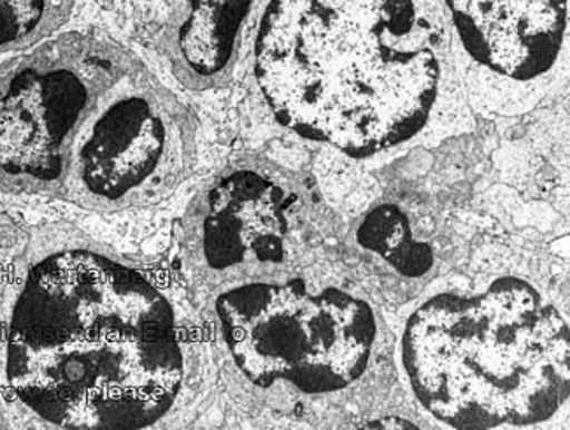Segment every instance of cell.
<instances>
[{
    "instance_id": "obj_5",
    "label": "cell",
    "mask_w": 570,
    "mask_h": 430,
    "mask_svg": "<svg viewBox=\"0 0 570 430\" xmlns=\"http://www.w3.org/2000/svg\"><path fill=\"white\" fill-rule=\"evenodd\" d=\"M343 224L307 174L273 158H230L195 192L178 225L179 257L195 295L327 276Z\"/></svg>"
},
{
    "instance_id": "obj_3",
    "label": "cell",
    "mask_w": 570,
    "mask_h": 430,
    "mask_svg": "<svg viewBox=\"0 0 570 430\" xmlns=\"http://www.w3.org/2000/svg\"><path fill=\"white\" fill-rule=\"evenodd\" d=\"M225 373L253 401L309 422H360L397 389L374 302L327 276L237 286L206 302Z\"/></svg>"
},
{
    "instance_id": "obj_13",
    "label": "cell",
    "mask_w": 570,
    "mask_h": 430,
    "mask_svg": "<svg viewBox=\"0 0 570 430\" xmlns=\"http://www.w3.org/2000/svg\"><path fill=\"white\" fill-rule=\"evenodd\" d=\"M0 427H4V417H2V410H0Z\"/></svg>"
},
{
    "instance_id": "obj_11",
    "label": "cell",
    "mask_w": 570,
    "mask_h": 430,
    "mask_svg": "<svg viewBox=\"0 0 570 430\" xmlns=\"http://www.w3.org/2000/svg\"><path fill=\"white\" fill-rule=\"evenodd\" d=\"M75 0H0V55L51 38L71 17Z\"/></svg>"
},
{
    "instance_id": "obj_7",
    "label": "cell",
    "mask_w": 570,
    "mask_h": 430,
    "mask_svg": "<svg viewBox=\"0 0 570 430\" xmlns=\"http://www.w3.org/2000/svg\"><path fill=\"white\" fill-rule=\"evenodd\" d=\"M197 139L195 113L137 60L100 102L60 201L97 213L155 206L190 176Z\"/></svg>"
},
{
    "instance_id": "obj_12",
    "label": "cell",
    "mask_w": 570,
    "mask_h": 430,
    "mask_svg": "<svg viewBox=\"0 0 570 430\" xmlns=\"http://www.w3.org/2000/svg\"><path fill=\"white\" fill-rule=\"evenodd\" d=\"M29 241V228L11 216L0 215V322L8 320L26 265Z\"/></svg>"
},
{
    "instance_id": "obj_8",
    "label": "cell",
    "mask_w": 570,
    "mask_h": 430,
    "mask_svg": "<svg viewBox=\"0 0 570 430\" xmlns=\"http://www.w3.org/2000/svg\"><path fill=\"white\" fill-rule=\"evenodd\" d=\"M472 111L527 115L567 62L569 0H438Z\"/></svg>"
},
{
    "instance_id": "obj_6",
    "label": "cell",
    "mask_w": 570,
    "mask_h": 430,
    "mask_svg": "<svg viewBox=\"0 0 570 430\" xmlns=\"http://www.w3.org/2000/svg\"><path fill=\"white\" fill-rule=\"evenodd\" d=\"M136 55L91 33L51 36L0 66V190L60 199L72 148Z\"/></svg>"
},
{
    "instance_id": "obj_2",
    "label": "cell",
    "mask_w": 570,
    "mask_h": 430,
    "mask_svg": "<svg viewBox=\"0 0 570 430\" xmlns=\"http://www.w3.org/2000/svg\"><path fill=\"white\" fill-rule=\"evenodd\" d=\"M6 381L57 429H146L173 411L186 355L166 294L71 225L30 231L6 320Z\"/></svg>"
},
{
    "instance_id": "obj_4",
    "label": "cell",
    "mask_w": 570,
    "mask_h": 430,
    "mask_svg": "<svg viewBox=\"0 0 570 430\" xmlns=\"http://www.w3.org/2000/svg\"><path fill=\"white\" fill-rule=\"evenodd\" d=\"M569 325L517 276L444 292L405 322L401 360L426 413L460 430L548 422L570 393Z\"/></svg>"
},
{
    "instance_id": "obj_1",
    "label": "cell",
    "mask_w": 570,
    "mask_h": 430,
    "mask_svg": "<svg viewBox=\"0 0 570 430\" xmlns=\"http://www.w3.org/2000/svg\"><path fill=\"white\" fill-rule=\"evenodd\" d=\"M252 42L274 120L353 160L474 127L438 0H264Z\"/></svg>"
},
{
    "instance_id": "obj_9",
    "label": "cell",
    "mask_w": 570,
    "mask_h": 430,
    "mask_svg": "<svg viewBox=\"0 0 570 430\" xmlns=\"http://www.w3.org/2000/svg\"><path fill=\"white\" fill-rule=\"evenodd\" d=\"M446 194L393 185L341 232L346 285L381 306L401 307L450 271L456 236Z\"/></svg>"
},
{
    "instance_id": "obj_10",
    "label": "cell",
    "mask_w": 570,
    "mask_h": 430,
    "mask_svg": "<svg viewBox=\"0 0 570 430\" xmlns=\"http://www.w3.org/2000/svg\"><path fill=\"white\" fill-rule=\"evenodd\" d=\"M264 0H164L158 48L183 87L230 84L253 39Z\"/></svg>"
}]
</instances>
